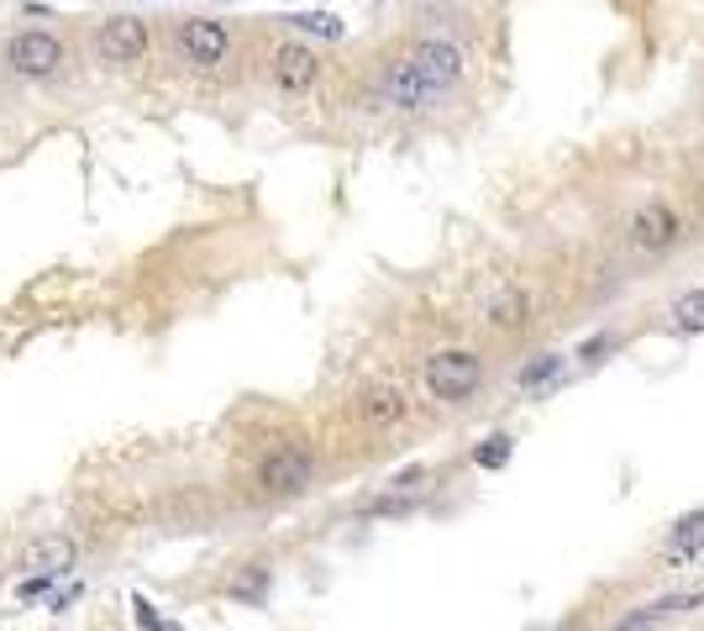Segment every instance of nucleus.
<instances>
[{"mask_svg":"<svg viewBox=\"0 0 704 631\" xmlns=\"http://www.w3.org/2000/svg\"><path fill=\"white\" fill-rule=\"evenodd\" d=\"M463 74H469V53L452 37H415L400 59L384 63L379 100L389 111H426L458 90Z\"/></svg>","mask_w":704,"mask_h":631,"instance_id":"nucleus-1","label":"nucleus"},{"mask_svg":"<svg viewBox=\"0 0 704 631\" xmlns=\"http://www.w3.org/2000/svg\"><path fill=\"white\" fill-rule=\"evenodd\" d=\"M5 63H11V74H22V80H53L63 69L59 32H43V27L16 32V37L5 43Z\"/></svg>","mask_w":704,"mask_h":631,"instance_id":"nucleus-2","label":"nucleus"},{"mask_svg":"<svg viewBox=\"0 0 704 631\" xmlns=\"http://www.w3.org/2000/svg\"><path fill=\"white\" fill-rule=\"evenodd\" d=\"M174 48L190 69H216V63H227V53H232V32H227V22H216V16H190V22H179Z\"/></svg>","mask_w":704,"mask_h":631,"instance_id":"nucleus-3","label":"nucleus"},{"mask_svg":"<svg viewBox=\"0 0 704 631\" xmlns=\"http://www.w3.org/2000/svg\"><path fill=\"white\" fill-rule=\"evenodd\" d=\"M478 379H484V363H478V353H463V348L437 353L426 363V385H432L437 400H469L478 390Z\"/></svg>","mask_w":704,"mask_h":631,"instance_id":"nucleus-4","label":"nucleus"},{"mask_svg":"<svg viewBox=\"0 0 704 631\" xmlns=\"http://www.w3.org/2000/svg\"><path fill=\"white\" fill-rule=\"evenodd\" d=\"M268 74H274V85L284 95H305V90H316V80H321V59H316L311 43L290 37V43H279L268 53Z\"/></svg>","mask_w":704,"mask_h":631,"instance_id":"nucleus-5","label":"nucleus"},{"mask_svg":"<svg viewBox=\"0 0 704 631\" xmlns=\"http://www.w3.org/2000/svg\"><path fill=\"white\" fill-rule=\"evenodd\" d=\"M678 238H683V216H678L668 201H646V206L631 216V247L646 253V258L678 247Z\"/></svg>","mask_w":704,"mask_h":631,"instance_id":"nucleus-6","label":"nucleus"},{"mask_svg":"<svg viewBox=\"0 0 704 631\" xmlns=\"http://www.w3.org/2000/svg\"><path fill=\"white\" fill-rule=\"evenodd\" d=\"M147 43H153V37H147L143 16H111V22H100V32H95L100 63H143Z\"/></svg>","mask_w":704,"mask_h":631,"instance_id":"nucleus-7","label":"nucleus"},{"mask_svg":"<svg viewBox=\"0 0 704 631\" xmlns=\"http://www.w3.org/2000/svg\"><path fill=\"white\" fill-rule=\"evenodd\" d=\"M316 480V458L305 448H279L264 458V469H258V484H264L268 495H300L305 484Z\"/></svg>","mask_w":704,"mask_h":631,"instance_id":"nucleus-8","label":"nucleus"},{"mask_svg":"<svg viewBox=\"0 0 704 631\" xmlns=\"http://www.w3.org/2000/svg\"><path fill=\"white\" fill-rule=\"evenodd\" d=\"M526 311H531V301H526L521 284H499L495 295L484 301V316H489V327H499V331L526 327Z\"/></svg>","mask_w":704,"mask_h":631,"instance_id":"nucleus-9","label":"nucleus"},{"mask_svg":"<svg viewBox=\"0 0 704 631\" xmlns=\"http://www.w3.org/2000/svg\"><path fill=\"white\" fill-rule=\"evenodd\" d=\"M74 558H80V547L69 537H48V542H37L27 553V563L22 569H32V573H48V579H63V573L74 569Z\"/></svg>","mask_w":704,"mask_h":631,"instance_id":"nucleus-10","label":"nucleus"},{"mask_svg":"<svg viewBox=\"0 0 704 631\" xmlns=\"http://www.w3.org/2000/svg\"><path fill=\"white\" fill-rule=\"evenodd\" d=\"M357 416L368 421V426H395V421H405V395L379 385V390H368L357 400Z\"/></svg>","mask_w":704,"mask_h":631,"instance_id":"nucleus-11","label":"nucleus"},{"mask_svg":"<svg viewBox=\"0 0 704 631\" xmlns=\"http://www.w3.org/2000/svg\"><path fill=\"white\" fill-rule=\"evenodd\" d=\"M294 32H305V37H326V43H342L348 37V22L337 16V11H294L284 16Z\"/></svg>","mask_w":704,"mask_h":631,"instance_id":"nucleus-12","label":"nucleus"},{"mask_svg":"<svg viewBox=\"0 0 704 631\" xmlns=\"http://www.w3.org/2000/svg\"><path fill=\"white\" fill-rule=\"evenodd\" d=\"M704 553V511H694V515H683L673 526V537H668V558L673 563H683V558H700Z\"/></svg>","mask_w":704,"mask_h":631,"instance_id":"nucleus-13","label":"nucleus"},{"mask_svg":"<svg viewBox=\"0 0 704 631\" xmlns=\"http://www.w3.org/2000/svg\"><path fill=\"white\" fill-rule=\"evenodd\" d=\"M558 368H562V353H536V359L521 368V390H536V385H547Z\"/></svg>","mask_w":704,"mask_h":631,"instance_id":"nucleus-14","label":"nucleus"},{"mask_svg":"<svg viewBox=\"0 0 704 631\" xmlns=\"http://www.w3.org/2000/svg\"><path fill=\"white\" fill-rule=\"evenodd\" d=\"M673 316L683 331H704V290H689V295L673 305Z\"/></svg>","mask_w":704,"mask_h":631,"instance_id":"nucleus-15","label":"nucleus"},{"mask_svg":"<svg viewBox=\"0 0 704 631\" xmlns=\"http://www.w3.org/2000/svg\"><path fill=\"white\" fill-rule=\"evenodd\" d=\"M264 590H268V569H258V573H242V579H236V584H232V595H236V600H258Z\"/></svg>","mask_w":704,"mask_h":631,"instance_id":"nucleus-16","label":"nucleus"},{"mask_svg":"<svg viewBox=\"0 0 704 631\" xmlns=\"http://www.w3.org/2000/svg\"><path fill=\"white\" fill-rule=\"evenodd\" d=\"M510 458V437H489V448H478V469H499Z\"/></svg>","mask_w":704,"mask_h":631,"instance_id":"nucleus-17","label":"nucleus"},{"mask_svg":"<svg viewBox=\"0 0 704 631\" xmlns=\"http://www.w3.org/2000/svg\"><path fill=\"white\" fill-rule=\"evenodd\" d=\"M53 590V579L48 573H27L22 584H16V600H37V595H48Z\"/></svg>","mask_w":704,"mask_h":631,"instance_id":"nucleus-18","label":"nucleus"},{"mask_svg":"<svg viewBox=\"0 0 704 631\" xmlns=\"http://www.w3.org/2000/svg\"><path fill=\"white\" fill-rule=\"evenodd\" d=\"M137 621H143V627H147V631L158 627V616H153V605H147V600H137Z\"/></svg>","mask_w":704,"mask_h":631,"instance_id":"nucleus-19","label":"nucleus"},{"mask_svg":"<svg viewBox=\"0 0 704 631\" xmlns=\"http://www.w3.org/2000/svg\"><path fill=\"white\" fill-rule=\"evenodd\" d=\"M153 631H184V627H179V621H158V627H153Z\"/></svg>","mask_w":704,"mask_h":631,"instance_id":"nucleus-20","label":"nucleus"}]
</instances>
